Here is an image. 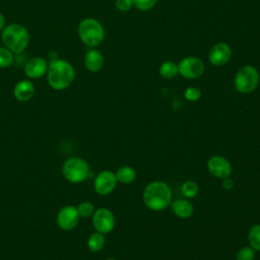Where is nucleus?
Segmentation results:
<instances>
[{"instance_id": "obj_1", "label": "nucleus", "mask_w": 260, "mask_h": 260, "mask_svg": "<svg viewBox=\"0 0 260 260\" xmlns=\"http://www.w3.org/2000/svg\"><path fill=\"white\" fill-rule=\"evenodd\" d=\"M49 85L55 90H63L69 87L75 78V70L72 64L64 59H53L47 70Z\"/></svg>"}, {"instance_id": "obj_2", "label": "nucleus", "mask_w": 260, "mask_h": 260, "mask_svg": "<svg viewBox=\"0 0 260 260\" xmlns=\"http://www.w3.org/2000/svg\"><path fill=\"white\" fill-rule=\"evenodd\" d=\"M143 201L147 208L159 211L168 207L172 202V190L162 181H153L143 190Z\"/></svg>"}, {"instance_id": "obj_3", "label": "nucleus", "mask_w": 260, "mask_h": 260, "mask_svg": "<svg viewBox=\"0 0 260 260\" xmlns=\"http://www.w3.org/2000/svg\"><path fill=\"white\" fill-rule=\"evenodd\" d=\"M1 40L7 49L13 54L22 53L28 46L29 32L25 26L19 23H10L1 30Z\"/></svg>"}, {"instance_id": "obj_4", "label": "nucleus", "mask_w": 260, "mask_h": 260, "mask_svg": "<svg viewBox=\"0 0 260 260\" xmlns=\"http://www.w3.org/2000/svg\"><path fill=\"white\" fill-rule=\"evenodd\" d=\"M77 32L81 42L89 47H98L105 39V28L95 18L86 17L82 19L77 27Z\"/></svg>"}, {"instance_id": "obj_5", "label": "nucleus", "mask_w": 260, "mask_h": 260, "mask_svg": "<svg viewBox=\"0 0 260 260\" xmlns=\"http://www.w3.org/2000/svg\"><path fill=\"white\" fill-rule=\"evenodd\" d=\"M260 81L258 70L252 65H245L241 67L235 76V87L241 93L253 92Z\"/></svg>"}, {"instance_id": "obj_6", "label": "nucleus", "mask_w": 260, "mask_h": 260, "mask_svg": "<svg viewBox=\"0 0 260 260\" xmlns=\"http://www.w3.org/2000/svg\"><path fill=\"white\" fill-rule=\"evenodd\" d=\"M62 174L64 178L71 183H81L87 178L89 167L83 158L70 157L64 162Z\"/></svg>"}, {"instance_id": "obj_7", "label": "nucleus", "mask_w": 260, "mask_h": 260, "mask_svg": "<svg viewBox=\"0 0 260 260\" xmlns=\"http://www.w3.org/2000/svg\"><path fill=\"white\" fill-rule=\"evenodd\" d=\"M178 71L184 78L195 79L203 74L204 63L197 57L189 56L180 61L178 64Z\"/></svg>"}, {"instance_id": "obj_8", "label": "nucleus", "mask_w": 260, "mask_h": 260, "mask_svg": "<svg viewBox=\"0 0 260 260\" xmlns=\"http://www.w3.org/2000/svg\"><path fill=\"white\" fill-rule=\"evenodd\" d=\"M92 224L99 233L108 234L112 232L115 226V217L113 212L105 207L96 209L92 215Z\"/></svg>"}, {"instance_id": "obj_9", "label": "nucleus", "mask_w": 260, "mask_h": 260, "mask_svg": "<svg viewBox=\"0 0 260 260\" xmlns=\"http://www.w3.org/2000/svg\"><path fill=\"white\" fill-rule=\"evenodd\" d=\"M209 173L218 179H225L232 175L231 162L221 155H213L207 161Z\"/></svg>"}, {"instance_id": "obj_10", "label": "nucleus", "mask_w": 260, "mask_h": 260, "mask_svg": "<svg viewBox=\"0 0 260 260\" xmlns=\"http://www.w3.org/2000/svg\"><path fill=\"white\" fill-rule=\"evenodd\" d=\"M79 214L76 207L72 205L63 206L57 214V223L60 229L64 231H70L74 229L79 220Z\"/></svg>"}, {"instance_id": "obj_11", "label": "nucleus", "mask_w": 260, "mask_h": 260, "mask_svg": "<svg viewBox=\"0 0 260 260\" xmlns=\"http://www.w3.org/2000/svg\"><path fill=\"white\" fill-rule=\"evenodd\" d=\"M116 175L111 171L101 172L94 179L93 187L98 194L108 195L115 189L117 185Z\"/></svg>"}, {"instance_id": "obj_12", "label": "nucleus", "mask_w": 260, "mask_h": 260, "mask_svg": "<svg viewBox=\"0 0 260 260\" xmlns=\"http://www.w3.org/2000/svg\"><path fill=\"white\" fill-rule=\"evenodd\" d=\"M232 57V49L225 43H217L208 52L209 62L214 66L225 65Z\"/></svg>"}, {"instance_id": "obj_13", "label": "nucleus", "mask_w": 260, "mask_h": 260, "mask_svg": "<svg viewBox=\"0 0 260 260\" xmlns=\"http://www.w3.org/2000/svg\"><path fill=\"white\" fill-rule=\"evenodd\" d=\"M49 63L44 57L30 58L24 65V73L28 78L38 79L46 75Z\"/></svg>"}, {"instance_id": "obj_14", "label": "nucleus", "mask_w": 260, "mask_h": 260, "mask_svg": "<svg viewBox=\"0 0 260 260\" xmlns=\"http://www.w3.org/2000/svg\"><path fill=\"white\" fill-rule=\"evenodd\" d=\"M35 93V85L28 79L19 80L13 87V95L19 102L29 101Z\"/></svg>"}, {"instance_id": "obj_15", "label": "nucleus", "mask_w": 260, "mask_h": 260, "mask_svg": "<svg viewBox=\"0 0 260 260\" xmlns=\"http://www.w3.org/2000/svg\"><path fill=\"white\" fill-rule=\"evenodd\" d=\"M85 68L90 72H99L104 66V56L96 49H89L83 58Z\"/></svg>"}, {"instance_id": "obj_16", "label": "nucleus", "mask_w": 260, "mask_h": 260, "mask_svg": "<svg viewBox=\"0 0 260 260\" xmlns=\"http://www.w3.org/2000/svg\"><path fill=\"white\" fill-rule=\"evenodd\" d=\"M174 213L181 218H188L193 214V204L186 199H177L172 203Z\"/></svg>"}, {"instance_id": "obj_17", "label": "nucleus", "mask_w": 260, "mask_h": 260, "mask_svg": "<svg viewBox=\"0 0 260 260\" xmlns=\"http://www.w3.org/2000/svg\"><path fill=\"white\" fill-rule=\"evenodd\" d=\"M158 73L165 79H172L179 74L178 64L173 61H165L159 65Z\"/></svg>"}, {"instance_id": "obj_18", "label": "nucleus", "mask_w": 260, "mask_h": 260, "mask_svg": "<svg viewBox=\"0 0 260 260\" xmlns=\"http://www.w3.org/2000/svg\"><path fill=\"white\" fill-rule=\"evenodd\" d=\"M116 179L118 182L122 184H130L132 183L135 178H136V172L133 168L129 166H124L121 167L117 172H116Z\"/></svg>"}, {"instance_id": "obj_19", "label": "nucleus", "mask_w": 260, "mask_h": 260, "mask_svg": "<svg viewBox=\"0 0 260 260\" xmlns=\"http://www.w3.org/2000/svg\"><path fill=\"white\" fill-rule=\"evenodd\" d=\"M87 246L90 251L92 252H99L101 251L105 246V237L102 233H93L90 235L87 241Z\"/></svg>"}, {"instance_id": "obj_20", "label": "nucleus", "mask_w": 260, "mask_h": 260, "mask_svg": "<svg viewBox=\"0 0 260 260\" xmlns=\"http://www.w3.org/2000/svg\"><path fill=\"white\" fill-rule=\"evenodd\" d=\"M248 241L252 249L260 251V223L251 226L248 233Z\"/></svg>"}, {"instance_id": "obj_21", "label": "nucleus", "mask_w": 260, "mask_h": 260, "mask_svg": "<svg viewBox=\"0 0 260 260\" xmlns=\"http://www.w3.org/2000/svg\"><path fill=\"white\" fill-rule=\"evenodd\" d=\"M13 55L14 54L6 47H0V69L7 68L12 64L14 60Z\"/></svg>"}, {"instance_id": "obj_22", "label": "nucleus", "mask_w": 260, "mask_h": 260, "mask_svg": "<svg viewBox=\"0 0 260 260\" xmlns=\"http://www.w3.org/2000/svg\"><path fill=\"white\" fill-rule=\"evenodd\" d=\"M181 191H182V194L186 198H193V197H195L198 194L199 187H198V185L195 182L187 181V182H185L182 185Z\"/></svg>"}, {"instance_id": "obj_23", "label": "nucleus", "mask_w": 260, "mask_h": 260, "mask_svg": "<svg viewBox=\"0 0 260 260\" xmlns=\"http://www.w3.org/2000/svg\"><path fill=\"white\" fill-rule=\"evenodd\" d=\"M77 212L79 214L80 217H88L90 215L93 214L94 212V206L92 203L90 202H87V201H84V202H81L78 206H77Z\"/></svg>"}, {"instance_id": "obj_24", "label": "nucleus", "mask_w": 260, "mask_h": 260, "mask_svg": "<svg viewBox=\"0 0 260 260\" xmlns=\"http://www.w3.org/2000/svg\"><path fill=\"white\" fill-rule=\"evenodd\" d=\"M156 3L157 0H133V6L140 11H148L152 9Z\"/></svg>"}, {"instance_id": "obj_25", "label": "nucleus", "mask_w": 260, "mask_h": 260, "mask_svg": "<svg viewBox=\"0 0 260 260\" xmlns=\"http://www.w3.org/2000/svg\"><path fill=\"white\" fill-rule=\"evenodd\" d=\"M255 258V250L251 247H243L237 252L236 259L237 260H254Z\"/></svg>"}, {"instance_id": "obj_26", "label": "nucleus", "mask_w": 260, "mask_h": 260, "mask_svg": "<svg viewBox=\"0 0 260 260\" xmlns=\"http://www.w3.org/2000/svg\"><path fill=\"white\" fill-rule=\"evenodd\" d=\"M184 96L187 101H190V102H195L197 100L200 99L201 96V90L197 87H194V86H189L185 92H184Z\"/></svg>"}, {"instance_id": "obj_27", "label": "nucleus", "mask_w": 260, "mask_h": 260, "mask_svg": "<svg viewBox=\"0 0 260 260\" xmlns=\"http://www.w3.org/2000/svg\"><path fill=\"white\" fill-rule=\"evenodd\" d=\"M115 6L122 12L129 11L133 7V0H116Z\"/></svg>"}, {"instance_id": "obj_28", "label": "nucleus", "mask_w": 260, "mask_h": 260, "mask_svg": "<svg viewBox=\"0 0 260 260\" xmlns=\"http://www.w3.org/2000/svg\"><path fill=\"white\" fill-rule=\"evenodd\" d=\"M222 180H223V181H222L221 186L223 187V189H225V190H231V189H233V187H234V182H233L232 179H230V177H229V178H225V179H222Z\"/></svg>"}, {"instance_id": "obj_29", "label": "nucleus", "mask_w": 260, "mask_h": 260, "mask_svg": "<svg viewBox=\"0 0 260 260\" xmlns=\"http://www.w3.org/2000/svg\"><path fill=\"white\" fill-rule=\"evenodd\" d=\"M4 26H5V17L3 16L2 13H0V30H2Z\"/></svg>"}, {"instance_id": "obj_30", "label": "nucleus", "mask_w": 260, "mask_h": 260, "mask_svg": "<svg viewBox=\"0 0 260 260\" xmlns=\"http://www.w3.org/2000/svg\"><path fill=\"white\" fill-rule=\"evenodd\" d=\"M107 260H116V259H107Z\"/></svg>"}]
</instances>
